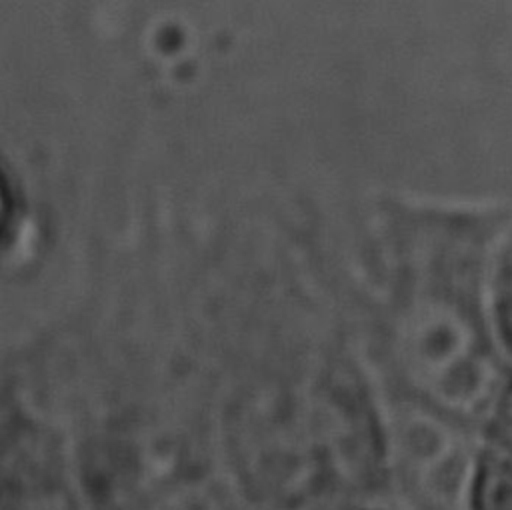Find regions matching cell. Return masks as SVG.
Returning <instances> with one entry per match:
<instances>
[{
    "label": "cell",
    "instance_id": "1",
    "mask_svg": "<svg viewBox=\"0 0 512 510\" xmlns=\"http://www.w3.org/2000/svg\"><path fill=\"white\" fill-rule=\"evenodd\" d=\"M472 510H512V462L482 452L472 482Z\"/></svg>",
    "mask_w": 512,
    "mask_h": 510
},
{
    "label": "cell",
    "instance_id": "2",
    "mask_svg": "<svg viewBox=\"0 0 512 510\" xmlns=\"http://www.w3.org/2000/svg\"><path fill=\"white\" fill-rule=\"evenodd\" d=\"M492 312L496 330L512 354V236L504 244L492 280Z\"/></svg>",
    "mask_w": 512,
    "mask_h": 510
},
{
    "label": "cell",
    "instance_id": "3",
    "mask_svg": "<svg viewBox=\"0 0 512 510\" xmlns=\"http://www.w3.org/2000/svg\"><path fill=\"white\" fill-rule=\"evenodd\" d=\"M486 452L512 462V384H508L492 408L488 420Z\"/></svg>",
    "mask_w": 512,
    "mask_h": 510
}]
</instances>
